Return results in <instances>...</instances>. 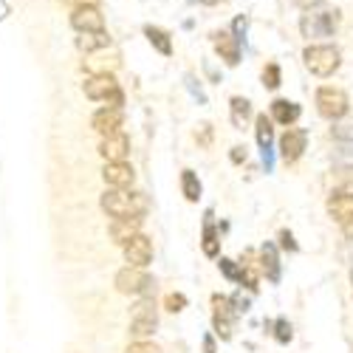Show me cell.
<instances>
[{"mask_svg":"<svg viewBox=\"0 0 353 353\" xmlns=\"http://www.w3.org/2000/svg\"><path fill=\"white\" fill-rule=\"evenodd\" d=\"M164 305H167V311L179 314V311H184V308H187V297H184V294H167Z\"/></svg>","mask_w":353,"mask_h":353,"instance_id":"obj_26","label":"cell"},{"mask_svg":"<svg viewBox=\"0 0 353 353\" xmlns=\"http://www.w3.org/2000/svg\"><path fill=\"white\" fill-rule=\"evenodd\" d=\"M336 26H339V12L334 9H322V12H308V14H303V20H300V32H303V37H308V40H316V37H334V32H336Z\"/></svg>","mask_w":353,"mask_h":353,"instance_id":"obj_4","label":"cell"},{"mask_svg":"<svg viewBox=\"0 0 353 353\" xmlns=\"http://www.w3.org/2000/svg\"><path fill=\"white\" fill-rule=\"evenodd\" d=\"M300 9H305V12H311V9H316V6H322V3H328V0H294Z\"/></svg>","mask_w":353,"mask_h":353,"instance_id":"obj_32","label":"cell"},{"mask_svg":"<svg viewBox=\"0 0 353 353\" xmlns=\"http://www.w3.org/2000/svg\"><path fill=\"white\" fill-rule=\"evenodd\" d=\"M221 246H218V232L212 226V221H207V226H203V254L207 257H218Z\"/></svg>","mask_w":353,"mask_h":353,"instance_id":"obj_25","label":"cell"},{"mask_svg":"<svg viewBox=\"0 0 353 353\" xmlns=\"http://www.w3.org/2000/svg\"><path fill=\"white\" fill-rule=\"evenodd\" d=\"M243 159H246L243 147H232V161H243Z\"/></svg>","mask_w":353,"mask_h":353,"instance_id":"obj_34","label":"cell"},{"mask_svg":"<svg viewBox=\"0 0 353 353\" xmlns=\"http://www.w3.org/2000/svg\"><path fill=\"white\" fill-rule=\"evenodd\" d=\"M277 342H283V345H285V342H291V325H288L285 319H280V322H277Z\"/></svg>","mask_w":353,"mask_h":353,"instance_id":"obj_31","label":"cell"},{"mask_svg":"<svg viewBox=\"0 0 353 353\" xmlns=\"http://www.w3.org/2000/svg\"><path fill=\"white\" fill-rule=\"evenodd\" d=\"M350 283H353V272H350Z\"/></svg>","mask_w":353,"mask_h":353,"instance_id":"obj_37","label":"cell"},{"mask_svg":"<svg viewBox=\"0 0 353 353\" xmlns=\"http://www.w3.org/2000/svg\"><path fill=\"white\" fill-rule=\"evenodd\" d=\"M249 116H252V102L243 99V97H234L232 99V125L234 128H246Z\"/></svg>","mask_w":353,"mask_h":353,"instance_id":"obj_20","label":"cell"},{"mask_svg":"<svg viewBox=\"0 0 353 353\" xmlns=\"http://www.w3.org/2000/svg\"><path fill=\"white\" fill-rule=\"evenodd\" d=\"M263 85L272 88V91L280 85V68H277L274 63H272V65H266V71H263Z\"/></svg>","mask_w":353,"mask_h":353,"instance_id":"obj_27","label":"cell"},{"mask_svg":"<svg viewBox=\"0 0 353 353\" xmlns=\"http://www.w3.org/2000/svg\"><path fill=\"white\" fill-rule=\"evenodd\" d=\"M305 144H308V136L305 130H297V128H288L285 136L280 139V159L285 164H294L303 153H305Z\"/></svg>","mask_w":353,"mask_h":353,"instance_id":"obj_10","label":"cell"},{"mask_svg":"<svg viewBox=\"0 0 353 353\" xmlns=\"http://www.w3.org/2000/svg\"><path fill=\"white\" fill-rule=\"evenodd\" d=\"M156 328H159V314H156V305H153L150 300H141V303L133 308L130 334H133L136 339H144V336H150Z\"/></svg>","mask_w":353,"mask_h":353,"instance_id":"obj_7","label":"cell"},{"mask_svg":"<svg viewBox=\"0 0 353 353\" xmlns=\"http://www.w3.org/2000/svg\"><path fill=\"white\" fill-rule=\"evenodd\" d=\"M99 153L105 156V161H125L130 153V139L125 133H110L102 139Z\"/></svg>","mask_w":353,"mask_h":353,"instance_id":"obj_12","label":"cell"},{"mask_svg":"<svg viewBox=\"0 0 353 353\" xmlns=\"http://www.w3.org/2000/svg\"><path fill=\"white\" fill-rule=\"evenodd\" d=\"M125 260L130 263L133 269H147L153 260V241L147 234H133V238L125 243Z\"/></svg>","mask_w":353,"mask_h":353,"instance_id":"obj_8","label":"cell"},{"mask_svg":"<svg viewBox=\"0 0 353 353\" xmlns=\"http://www.w3.org/2000/svg\"><path fill=\"white\" fill-rule=\"evenodd\" d=\"M212 43H215V51L221 54V60H226L229 65L241 63V37H234L229 32H218L212 37Z\"/></svg>","mask_w":353,"mask_h":353,"instance_id":"obj_15","label":"cell"},{"mask_svg":"<svg viewBox=\"0 0 353 353\" xmlns=\"http://www.w3.org/2000/svg\"><path fill=\"white\" fill-rule=\"evenodd\" d=\"M102 210L113 218H141L147 212V198L144 192H125V190H108L102 195Z\"/></svg>","mask_w":353,"mask_h":353,"instance_id":"obj_1","label":"cell"},{"mask_svg":"<svg viewBox=\"0 0 353 353\" xmlns=\"http://www.w3.org/2000/svg\"><path fill=\"white\" fill-rule=\"evenodd\" d=\"M144 34H147V40H150L161 54H172V43H170V34L164 32V28H156V26H147L144 28Z\"/></svg>","mask_w":353,"mask_h":353,"instance_id":"obj_22","label":"cell"},{"mask_svg":"<svg viewBox=\"0 0 353 353\" xmlns=\"http://www.w3.org/2000/svg\"><path fill=\"white\" fill-rule=\"evenodd\" d=\"M215 303V331L221 339H229L232 336V314H229V300L221 297V294H215L212 297Z\"/></svg>","mask_w":353,"mask_h":353,"instance_id":"obj_16","label":"cell"},{"mask_svg":"<svg viewBox=\"0 0 353 353\" xmlns=\"http://www.w3.org/2000/svg\"><path fill=\"white\" fill-rule=\"evenodd\" d=\"M328 212L334 221L339 223H347L353 221V190H339L328 198Z\"/></svg>","mask_w":353,"mask_h":353,"instance_id":"obj_14","label":"cell"},{"mask_svg":"<svg viewBox=\"0 0 353 353\" xmlns=\"http://www.w3.org/2000/svg\"><path fill=\"white\" fill-rule=\"evenodd\" d=\"M71 26L77 28L79 34L105 32V17L99 14L97 6H79V9H74V14H71Z\"/></svg>","mask_w":353,"mask_h":353,"instance_id":"obj_11","label":"cell"},{"mask_svg":"<svg viewBox=\"0 0 353 353\" xmlns=\"http://www.w3.org/2000/svg\"><path fill=\"white\" fill-rule=\"evenodd\" d=\"M303 60H305V68L314 77H331L342 63V54L334 46H308Z\"/></svg>","mask_w":353,"mask_h":353,"instance_id":"obj_3","label":"cell"},{"mask_svg":"<svg viewBox=\"0 0 353 353\" xmlns=\"http://www.w3.org/2000/svg\"><path fill=\"white\" fill-rule=\"evenodd\" d=\"M263 272H266L269 280H280V263H277V252L274 246H263Z\"/></svg>","mask_w":353,"mask_h":353,"instance_id":"obj_24","label":"cell"},{"mask_svg":"<svg viewBox=\"0 0 353 353\" xmlns=\"http://www.w3.org/2000/svg\"><path fill=\"white\" fill-rule=\"evenodd\" d=\"M203 347H207V353H215V339L207 336V339H203Z\"/></svg>","mask_w":353,"mask_h":353,"instance_id":"obj_36","label":"cell"},{"mask_svg":"<svg viewBox=\"0 0 353 353\" xmlns=\"http://www.w3.org/2000/svg\"><path fill=\"white\" fill-rule=\"evenodd\" d=\"M125 353H161L153 342H144V339H139V342H133V345H128V350Z\"/></svg>","mask_w":353,"mask_h":353,"instance_id":"obj_29","label":"cell"},{"mask_svg":"<svg viewBox=\"0 0 353 353\" xmlns=\"http://www.w3.org/2000/svg\"><path fill=\"white\" fill-rule=\"evenodd\" d=\"M316 110H319V116H325V119L339 122L342 116L350 110L347 94L342 91V88H331V85L319 88V91H316Z\"/></svg>","mask_w":353,"mask_h":353,"instance_id":"obj_5","label":"cell"},{"mask_svg":"<svg viewBox=\"0 0 353 353\" xmlns=\"http://www.w3.org/2000/svg\"><path fill=\"white\" fill-rule=\"evenodd\" d=\"M331 133L336 141H353V122H339Z\"/></svg>","mask_w":353,"mask_h":353,"instance_id":"obj_28","label":"cell"},{"mask_svg":"<svg viewBox=\"0 0 353 353\" xmlns=\"http://www.w3.org/2000/svg\"><path fill=\"white\" fill-rule=\"evenodd\" d=\"M122 122H125V113H122V108H102V110H97V113H94V119H91L94 130H99L102 136L119 133Z\"/></svg>","mask_w":353,"mask_h":353,"instance_id":"obj_13","label":"cell"},{"mask_svg":"<svg viewBox=\"0 0 353 353\" xmlns=\"http://www.w3.org/2000/svg\"><path fill=\"white\" fill-rule=\"evenodd\" d=\"M272 116H274V122L280 125H294L300 119V105L297 102H288V99H274L272 102Z\"/></svg>","mask_w":353,"mask_h":353,"instance_id":"obj_18","label":"cell"},{"mask_svg":"<svg viewBox=\"0 0 353 353\" xmlns=\"http://www.w3.org/2000/svg\"><path fill=\"white\" fill-rule=\"evenodd\" d=\"M102 179L110 190H128L136 181V172L128 161H108L102 170Z\"/></svg>","mask_w":353,"mask_h":353,"instance_id":"obj_9","label":"cell"},{"mask_svg":"<svg viewBox=\"0 0 353 353\" xmlns=\"http://www.w3.org/2000/svg\"><path fill=\"white\" fill-rule=\"evenodd\" d=\"M280 241H283V249H297V243H294V238H291V232H280Z\"/></svg>","mask_w":353,"mask_h":353,"instance_id":"obj_33","label":"cell"},{"mask_svg":"<svg viewBox=\"0 0 353 353\" xmlns=\"http://www.w3.org/2000/svg\"><path fill=\"white\" fill-rule=\"evenodd\" d=\"M68 3H77V9H79V6H97L99 0H68Z\"/></svg>","mask_w":353,"mask_h":353,"instance_id":"obj_35","label":"cell"},{"mask_svg":"<svg viewBox=\"0 0 353 353\" xmlns=\"http://www.w3.org/2000/svg\"><path fill=\"white\" fill-rule=\"evenodd\" d=\"M221 272H223L229 280H241V274H243V272H238V266H234L232 260H226V257H221Z\"/></svg>","mask_w":353,"mask_h":353,"instance_id":"obj_30","label":"cell"},{"mask_svg":"<svg viewBox=\"0 0 353 353\" xmlns=\"http://www.w3.org/2000/svg\"><path fill=\"white\" fill-rule=\"evenodd\" d=\"M139 229H141V218H122V221H113L110 223V238L116 241V243H128L133 234H139Z\"/></svg>","mask_w":353,"mask_h":353,"instance_id":"obj_17","label":"cell"},{"mask_svg":"<svg viewBox=\"0 0 353 353\" xmlns=\"http://www.w3.org/2000/svg\"><path fill=\"white\" fill-rule=\"evenodd\" d=\"M85 97L94 102H108V108H122L125 105V94L113 74H94L85 82Z\"/></svg>","mask_w":353,"mask_h":353,"instance_id":"obj_2","label":"cell"},{"mask_svg":"<svg viewBox=\"0 0 353 353\" xmlns=\"http://www.w3.org/2000/svg\"><path fill=\"white\" fill-rule=\"evenodd\" d=\"M77 46H79V51L91 54V51L108 48V46H110V37H108V32H88V34L77 37Z\"/></svg>","mask_w":353,"mask_h":353,"instance_id":"obj_19","label":"cell"},{"mask_svg":"<svg viewBox=\"0 0 353 353\" xmlns=\"http://www.w3.org/2000/svg\"><path fill=\"white\" fill-rule=\"evenodd\" d=\"M116 288H119L122 294H130V297H144V294H150L156 288V283L144 269L128 266V269H122L119 274H116Z\"/></svg>","mask_w":353,"mask_h":353,"instance_id":"obj_6","label":"cell"},{"mask_svg":"<svg viewBox=\"0 0 353 353\" xmlns=\"http://www.w3.org/2000/svg\"><path fill=\"white\" fill-rule=\"evenodd\" d=\"M272 139H274V128H272V119L266 113L257 116V144L263 147V153L272 150Z\"/></svg>","mask_w":353,"mask_h":353,"instance_id":"obj_21","label":"cell"},{"mask_svg":"<svg viewBox=\"0 0 353 353\" xmlns=\"http://www.w3.org/2000/svg\"><path fill=\"white\" fill-rule=\"evenodd\" d=\"M181 190H184V198L192 201V203L201 198V181H198V175L192 170H184L181 172Z\"/></svg>","mask_w":353,"mask_h":353,"instance_id":"obj_23","label":"cell"}]
</instances>
